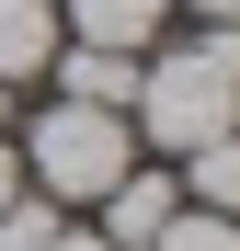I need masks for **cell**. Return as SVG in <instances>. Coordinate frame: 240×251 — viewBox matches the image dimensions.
<instances>
[{
    "label": "cell",
    "instance_id": "ba28073f",
    "mask_svg": "<svg viewBox=\"0 0 240 251\" xmlns=\"http://www.w3.org/2000/svg\"><path fill=\"white\" fill-rule=\"evenodd\" d=\"M149 251H240V217H217V205H172Z\"/></svg>",
    "mask_w": 240,
    "mask_h": 251
},
{
    "label": "cell",
    "instance_id": "277c9868",
    "mask_svg": "<svg viewBox=\"0 0 240 251\" xmlns=\"http://www.w3.org/2000/svg\"><path fill=\"white\" fill-rule=\"evenodd\" d=\"M46 69L69 80V103H103V114H126V103H137V57H126V46H57Z\"/></svg>",
    "mask_w": 240,
    "mask_h": 251
},
{
    "label": "cell",
    "instance_id": "7a4b0ae2",
    "mask_svg": "<svg viewBox=\"0 0 240 251\" xmlns=\"http://www.w3.org/2000/svg\"><path fill=\"white\" fill-rule=\"evenodd\" d=\"M23 172L46 183L57 205H92L103 183H126V172H137V126H126V114H103V103H57L46 126H34Z\"/></svg>",
    "mask_w": 240,
    "mask_h": 251
},
{
    "label": "cell",
    "instance_id": "5b68a950",
    "mask_svg": "<svg viewBox=\"0 0 240 251\" xmlns=\"http://www.w3.org/2000/svg\"><path fill=\"white\" fill-rule=\"evenodd\" d=\"M160 12H172V0H57V23L80 34V46H149V34H160Z\"/></svg>",
    "mask_w": 240,
    "mask_h": 251
},
{
    "label": "cell",
    "instance_id": "30bf717a",
    "mask_svg": "<svg viewBox=\"0 0 240 251\" xmlns=\"http://www.w3.org/2000/svg\"><path fill=\"white\" fill-rule=\"evenodd\" d=\"M23 194V160H12V137H0V205H12Z\"/></svg>",
    "mask_w": 240,
    "mask_h": 251
},
{
    "label": "cell",
    "instance_id": "7c38bea8",
    "mask_svg": "<svg viewBox=\"0 0 240 251\" xmlns=\"http://www.w3.org/2000/svg\"><path fill=\"white\" fill-rule=\"evenodd\" d=\"M57 251H114V240H80V228H57Z\"/></svg>",
    "mask_w": 240,
    "mask_h": 251
},
{
    "label": "cell",
    "instance_id": "52a82bcc",
    "mask_svg": "<svg viewBox=\"0 0 240 251\" xmlns=\"http://www.w3.org/2000/svg\"><path fill=\"white\" fill-rule=\"evenodd\" d=\"M183 205H217V217H240V126L206 149H183Z\"/></svg>",
    "mask_w": 240,
    "mask_h": 251
},
{
    "label": "cell",
    "instance_id": "6da1fadb",
    "mask_svg": "<svg viewBox=\"0 0 240 251\" xmlns=\"http://www.w3.org/2000/svg\"><path fill=\"white\" fill-rule=\"evenodd\" d=\"M126 126H137L149 149H172V160H183V149H206V137H229V126H240V23H206L194 46L149 57Z\"/></svg>",
    "mask_w": 240,
    "mask_h": 251
},
{
    "label": "cell",
    "instance_id": "8fae6325",
    "mask_svg": "<svg viewBox=\"0 0 240 251\" xmlns=\"http://www.w3.org/2000/svg\"><path fill=\"white\" fill-rule=\"evenodd\" d=\"M194 23H240V0H194Z\"/></svg>",
    "mask_w": 240,
    "mask_h": 251
},
{
    "label": "cell",
    "instance_id": "9c48e42d",
    "mask_svg": "<svg viewBox=\"0 0 240 251\" xmlns=\"http://www.w3.org/2000/svg\"><path fill=\"white\" fill-rule=\"evenodd\" d=\"M57 228H69V205H0V251H57Z\"/></svg>",
    "mask_w": 240,
    "mask_h": 251
},
{
    "label": "cell",
    "instance_id": "8992f818",
    "mask_svg": "<svg viewBox=\"0 0 240 251\" xmlns=\"http://www.w3.org/2000/svg\"><path fill=\"white\" fill-rule=\"evenodd\" d=\"M57 57V0H0V92Z\"/></svg>",
    "mask_w": 240,
    "mask_h": 251
},
{
    "label": "cell",
    "instance_id": "3957f363",
    "mask_svg": "<svg viewBox=\"0 0 240 251\" xmlns=\"http://www.w3.org/2000/svg\"><path fill=\"white\" fill-rule=\"evenodd\" d=\"M92 205H103V240H114V251H149L160 217L183 205V183H172V172H126V183H103Z\"/></svg>",
    "mask_w": 240,
    "mask_h": 251
},
{
    "label": "cell",
    "instance_id": "4fadbf2b",
    "mask_svg": "<svg viewBox=\"0 0 240 251\" xmlns=\"http://www.w3.org/2000/svg\"><path fill=\"white\" fill-rule=\"evenodd\" d=\"M0 114H12V92H0Z\"/></svg>",
    "mask_w": 240,
    "mask_h": 251
}]
</instances>
